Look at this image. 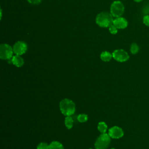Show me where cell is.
<instances>
[{"instance_id":"6da1fadb","label":"cell","mask_w":149,"mask_h":149,"mask_svg":"<svg viewBox=\"0 0 149 149\" xmlns=\"http://www.w3.org/2000/svg\"><path fill=\"white\" fill-rule=\"evenodd\" d=\"M113 21L112 15L107 12H100L95 18L96 23L101 27H109L113 24Z\"/></svg>"},{"instance_id":"8fae6325","label":"cell","mask_w":149,"mask_h":149,"mask_svg":"<svg viewBox=\"0 0 149 149\" xmlns=\"http://www.w3.org/2000/svg\"><path fill=\"white\" fill-rule=\"evenodd\" d=\"M112 57V54L108 51H104L100 55V58L104 62L109 61Z\"/></svg>"},{"instance_id":"4fadbf2b","label":"cell","mask_w":149,"mask_h":149,"mask_svg":"<svg viewBox=\"0 0 149 149\" xmlns=\"http://www.w3.org/2000/svg\"><path fill=\"white\" fill-rule=\"evenodd\" d=\"M65 124L66 127L69 129H71L73 127V120L70 116H68L66 117L65 119Z\"/></svg>"},{"instance_id":"7402d4cb","label":"cell","mask_w":149,"mask_h":149,"mask_svg":"<svg viewBox=\"0 0 149 149\" xmlns=\"http://www.w3.org/2000/svg\"><path fill=\"white\" fill-rule=\"evenodd\" d=\"M111 149H115V148H111Z\"/></svg>"},{"instance_id":"7a4b0ae2","label":"cell","mask_w":149,"mask_h":149,"mask_svg":"<svg viewBox=\"0 0 149 149\" xmlns=\"http://www.w3.org/2000/svg\"><path fill=\"white\" fill-rule=\"evenodd\" d=\"M59 108L62 114L66 116L72 115L75 112L74 103L68 98H65L60 102Z\"/></svg>"},{"instance_id":"5b68a950","label":"cell","mask_w":149,"mask_h":149,"mask_svg":"<svg viewBox=\"0 0 149 149\" xmlns=\"http://www.w3.org/2000/svg\"><path fill=\"white\" fill-rule=\"evenodd\" d=\"M13 49L7 44H1L0 45V58L1 59L9 60L13 56Z\"/></svg>"},{"instance_id":"e0dca14e","label":"cell","mask_w":149,"mask_h":149,"mask_svg":"<svg viewBox=\"0 0 149 149\" xmlns=\"http://www.w3.org/2000/svg\"><path fill=\"white\" fill-rule=\"evenodd\" d=\"M37 149H49V144L46 143H40L37 146Z\"/></svg>"},{"instance_id":"44dd1931","label":"cell","mask_w":149,"mask_h":149,"mask_svg":"<svg viewBox=\"0 0 149 149\" xmlns=\"http://www.w3.org/2000/svg\"><path fill=\"white\" fill-rule=\"evenodd\" d=\"M143 0H134V2H141Z\"/></svg>"},{"instance_id":"277c9868","label":"cell","mask_w":149,"mask_h":149,"mask_svg":"<svg viewBox=\"0 0 149 149\" xmlns=\"http://www.w3.org/2000/svg\"><path fill=\"white\" fill-rule=\"evenodd\" d=\"M125 7L122 2L119 1H115L113 2L110 7V13L112 16L115 17H121L123 14Z\"/></svg>"},{"instance_id":"2e32d148","label":"cell","mask_w":149,"mask_h":149,"mask_svg":"<svg viewBox=\"0 0 149 149\" xmlns=\"http://www.w3.org/2000/svg\"><path fill=\"white\" fill-rule=\"evenodd\" d=\"M77 120L79 122H84L86 121L88 119V116L86 114H84V113H81L78 116H77Z\"/></svg>"},{"instance_id":"603a6c76","label":"cell","mask_w":149,"mask_h":149,"mask_svg":"<svg viewBox=\"0 0 149 149\" xmlns=\"http://www.w3.org/2000/svg\"><path fill=\"white\" fill-rule=\"evenodd\" d=\"M89 149H92V148H89Z\"/></svg>"},{"instance_id":"52a82bcc","label":"cell","mask_w":149,"mask_h":149,"mask_svg":"<svg viewBox=\"0 0 149 149\" xmlns=\"http://www.w3.org/2000/svg\"><path fill=\"white\" fill-rule=\"evenodd\" d=\"M13 52L16 55H22L24 54L27 49V45L26 42L22 41H19L15 42L13 47Z\"/></svg>"},{"instance_id":"9c48e42d","label":"cell","mask_w":149,"mask_h":149,"mask_svg":"<svg viewBox=\"0 0 149 149\" xmlns=\"http://www.w3.org/2000/svg\"><path fill=\"white\" fill-rule=\"evenodd\" d=\"M113 24L118 29H124L127 27L128 22L125 18L122 17H116V19H113Z\"/></svg>"},{"instance_id":"30bf717a","label":"cell","mask_w":149,"mask_h":149,"mask_svg":"<svg viewBox=\"0 0 149 149\" xmlns=\"http://www.w3.org/2000/svg\"><path fill=\"white\" fill-rule=\"evenodd\" d=\"M11 62L17 67H21L24 64V60L20 55H15L12 56L10 60Z\"/></svg>"},{"instance_id":"7c38bea8","label":"cell","mask_w":149,"mask_h":149,"mask_svg":"<svg viewBox=\"0 0 149 149\" xmlns=\"http://www.w3.org/2000/svg\"><path fill=\"white\" fill-rule=\"evenodd\" d=\"M49 149H64L62 144L57 141H54L49 144Z\"/></svg>"},{"instance_id":"ac0fdd59","label":"cell","mask_w":149,"mask_h":149,"mask_svg":"<svg viewBox=\"0 0 149 149\" xmlns=\"http://www.w3.org/2000/svg\"><path fill=\"white\" fill-rule=\"evenodd\" d=\"M109 31L112 34H116L118 33V29L112 24L109 27Z\"/></svg>"},{"instance_id":"8992f818","label":"cell","mask_w":149,"mask_h":149,"mask_svg":"<svg viewBox=\"0 0 149 149\" xmlns=\"http://www.w3.org/2000/svg\"><path fill=\"white\" fill-rule=\"evenodd\" d=\"M112 54L113 58L116 61L120 62H126L129 58V55L128 53L122 49H115V51H113Z\"/></svg>"},{"instance_id":"d6986e66","label":"cell","mask_w":149,"mask_h":149,"mask_svg":"<svg viewBox=\"0 0 149 149\" xmlns=\"http://www.w3.org/2000/svg\"><path fill=\"white\" fill-rule=\"evenodd\" d=\"M143 22L146 26L149 27V15H146L144 16L143 18Z\"/></svg>"},{"instance_id":"ba28073f","label":"cell","mask_w":149,"mask_h":149,"mask_svg":"<svg viewBox=\"0 0 149 149\" xmlns=\"http://www.w3.org/2000/svg\"><path fill=\"white\" fill-rule=\"evenodd\" d=\"M108 134L112 139H119L124 134L123 130L120 127L115 126L111 127L108 130Z\"/></svg>"},{"instance_id":"9a60e30c","label":"cell","mask_w":149,"mask_h":149,"mask_svg":"<svg viewBox=\"0 0 149 149\" xmlns=\"http://www.w3.org/2000/svg\"><path fill=\"white\" fill-rule=\"evenodd\" d=\"M130 52L132 54H137L139 51V45L136 43L133 42L131 44V45H130Z\"/></svg>"},{"instance_id":"ffe728a7","label":"cell","mask_w":149,"mask_h":149,"mask_svg":"<svg viewBox=\"0 0 149 149\" xmlns=\"http://www.w3.org/2000/svg\"><path fill=\"white\" fill-rule=\"evenodd\" d=\"M27 1L33 5H38L42 1V0H27Z\"/></svg>"},{"instance_id":"3957f363","label":"cell","mask_w":149,"mask_h":149,"mask_svg":"<svg viewBox=\"0 0 149 149\" xmlns=\"http://www.w3.org/2000/svg\"><path fill=\"white\" fill-rule=\"evenodd\" d=\"M110 141L111 137L108 134L101 133L95 142V149H107L110 144Z\"/></svg>"},{"instance_id":"5bb4252c","label":"cell","mask_w":149,"mask_h":149,"mask_svg":"<svg viewBox=\"0 0 149 149\" xmlns=\"http://www.w3.org/2000/svg\"><path fill=\"white\" fill-rule=\"evenodd\" d=\"M98 129L101 133H105L107 130V125L104 122H100L98 124Z\"/></svg>"}]
</instances>
